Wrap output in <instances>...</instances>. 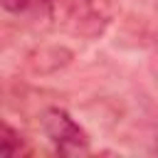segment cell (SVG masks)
Wrapping results in <instances>:
<instances>
[{
  "instance_id": "6da1fadb",
  "label": "cell",
  "mask_w": 158,
  "mask_h": 158,
  "mask_svg": "<svg viewBox=\"0 0 158 158\" xmlns=\"http://www.w3.org/2000/svg\"><path fill=\"white\" fill-rule=\"evenodd\" d=\"M116 17L114 0H69L64 10V27L72 35L94 40L106 32Z\"/></svg>"
},
{
  "instance_id": "7a4b0ae2",
  "label": "cell",
  "mask_w": 158,
  "mask_h": 158,
  "mask_svg": "<svg viewBox=\"0 0 158 158\" xmlns=\"http://www.w3.org/2000/svg\"><path fill=\"white\" fill-rule=\"evenodd\" d=\"M42 133L62 156H81L89 151L86 131L59 106H52L42 114Z\"/></svg>"
},
{
  "instance_id": "3957f363",
  "label": "cell",
  "mask_w": 158,
  "mask_h": 158,
  "mask_svg": "<svg viewBox=\"0 0 158 158\" xmlns=\"http://www.w3.org/2000/svg\"><path fill=\"white\" fill-rule=\"evenodd\" d=\"M69 59H72V52H69V49L52 44V47H40V49H35V52L27 57V64H30V69L37 72V74H49V72H57V69H62L64 64H69Z\"/></svg>"
},
{
  "instance_id": "277c9868",
  "label": "cell",
  "mask_w": 158,
  "mask_h": 158,
  "mask_svg": "<svg viewBox=\"0 0 158 158\" xmlns=\"http://www.w3.org/2000/svg\"><path fill=\"white\" fill-rule=\"evenodd\" d=\"M22 151V136L0 121V158H10V156H17Z\"/></svg>"
},
{
  "instance_id": "5b68a950",
  "label": "cell",
  "mask_w": 158,
  "mask_h": 158,
  "mask_svg": "<svg viewBox=\"0 0 158 158\" xmlns=\"http://www.w3.org/2000/svg\"><path fill=\"white\" fill-rule=\"evenodd\" d=\"M32 2H35V0H0V7H2L5 12L22 15V12H27V10L32 7Z\"/></svg>"
}]
</instances>
